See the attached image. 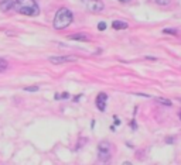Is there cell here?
I'll list each match as a JSON object with an SVG mask.
<instances>
[{
    "label": "cell",
    "mask_w": 181,
    "mask_h": 165,
    "mask_svg": "<svg viewBox=\"0 0 181 165\" xmlns=\"http://www.w3.org/2000/svg\"><path fill=\"white\" fill-rule=\"evenodd\" d=\"M13 9L20 14L31 16V17L40 14V6L36 0H14Z\"/></svg>",
    "instance_id": "1"
},
{
    "label": "cell",
    "mask_w": 181,
    "mask_h": 165,
    "mask_svg": "<svg viewBox=\"0 0 181 165\" xmlns=\"http://www.w3.org/2000/svg\"><path fill=\"white\" fill-rule=\"evenodd\" d=\"M72 21H74L72 12H71L69 9H67V7H62V9H59L58 12L55 13L52 26L55 30H64V28H67Z\"/></svg>",
    "instance_id": "2"
},
{
    "label": "cell",
    "mask_w": 181,
    "mask_h": 165,
    "mask_svg": "<svg viewBox=\"0 0 181 165\" xmlns=\"http://www.w3.org/2000/svg\"><path fill=\"white\" fill-rule=\"evenodd\" d=\"M112 158V145L107 141H101L98 144V161L95 165H109Z\"/></svg>",
    "instance_id": "3"
},
{
    "label": "cell",
    "mask_w": 181,
    "mask_h": 165,
    "mask_svg": "<svg viewBox=\"0 0 181 165\" xmlns=\"http://www.w3.org/2000/svg\"><path fill=\"white\" fill-rule=\"evenodd\" d=\"M85 9L90 13H101L105 9V4L102 0H81Z\"/></svg>",
    "instance_id": "4"
},
{
    "label": "cell",
    "mask_w": 181,
    "mask_h": 165,
    "mask_svg": "<svg viewBox=\"0 0 181 165\" xmlns=\"http://www.w3.org/2000/svg\"><path fill=\"white\" fill-rule=\"evenodd\" d=\"M51 64L54 65H62V64H69V62H76L78 58L74 57V55H68V57H50L48 58Z\"/></svg>",
    "instance_id": "5"
},
{
    "label": "cell",
    "mask_w": 181,
    "mask_h": 165,
    "mask_svg": "<svg viewBox=\"0 0 181 165\" xmlns=\"http://www.w3.org/2000/svg\"><path fill=\"white\" fill-rule=\"evenodd\" d=\"M106 102H107V95L103 93V92H101V93L96 96V109H98L99 111H105V109H106Z\"/></svg>",
    "instance_id": "6"
},
{
    "label": "cell",
    "mask_w": 181,
    "mask_h": 165,
    "mask_svg": "<svg viewBox=\"0 0 181 165\" xmlns=\"http://www.w3.org/2000/svg\"><path fill=\"white\" fill-rule=\"evenodd\" d=\"M13 4H14V0H2L0 2V12L3 13L8 12L10 9H13Z\"/></svg>",
    "instance_id": "7"
},
{
    "label": "cell",
    "mask_w": 181,
    "mask_h": 165,
    "mask_svg": "<svg viewBox=\"0 0 181 165\" xmlns=\"http://www.w3.org/2000/svg\"><path fill=\"white\" fill-rule=\"evenodd\" d=\"M68 38H69V40H74V41H88L89 40V37H88L86 34H84V33H75V34H71V35H68Z\"/></svg>",
    "instance_id": "8"
},
{
    "label": "cell",
    "mask_w": 181,
    "mask_h": 165,
    "mask_svg": "<svg viewBox=\"0 0 181 165\" xmlns=\"http://www.w3.org/2000/svg\"><path fill=\"white\" fill-rule=\"evenodd\" d=\"M112 27L113 30H126L129 27V24L124 23V21H120V20H115L112 23Z\"/></svg>",
    "instance_id": "9"
},
{
    "label": "cell",
    "mask_w": 181,
    "mask_h": 165,
    "mask_svg": "<svg viewBox=\"0 0 181 165\" xmlns=\"http://www.w3.org/2000/svg\"><path fill=\"white\" fill-rule=\"evenodd\" d=\"M7 68H8V64H7V61H6L4 58H2V57H0V74H3V72H6V71H7Z\"/></svg>",
    "instance_id": "10"
},
{
    "label": "cell",
    "mask_w": 181,
    "mask_h": 165,
    "mask_svg": "<svg viewBox=\"0 0 181 165\" xmlns=\"http://www.w3.org/2000/svg\"><path fill=\"white\" fill-rule=\"evenodd\" d=\"M154 100H156V102H158V103H161V105L171 106V100L166 99V97H160V96H157V97H154Z\"/></svg>",
    "instance_id": "11"
},
{
    "label": "cell",
    "mask_w": 181,
    "mask_h": 165,
    "mask_svg": "<svg viewBox=\"0 0 181 165\" xmlns=\"http://www.w3.org/2000/svg\"><path fill=\"white\" fill-rule=\"evenodd\" d=\"M156 3H157L158 6H168V4L171 3V0H156Z\"/></svg>",
    "instance_id": "12"
},
{
    "label": "cell",
    "mask_w": 181,
    "mask_h": 165,
    "mask_svg": "<svg viewBox=\"0 0 181 165\" xmlns=\"http://www.w3.org/2000/svg\"><path fill=\"white\" fill-rule=\"evenodd\" d=\"M25 92H37L38 90V86H27V88H24Z\"/></svg>",
    "instance_id": "13"
},
{
    "label": "cell",
    "mask_w": 181,
    "mask_h": 165,
    "mask_svg": "<svg viewBox=\"0 0 181 165\" xmlns=\"http://www.w3.org/2000/svg\"><path fill=\"white\" fill-rule=\"evenodd\" d=\"M98 30H99V31H103V30H106V23H105V21H101V23L98 24Z\"/></svg>",
    "instance_id": "14"
},
{
    "label": "cell",
    "mask_w": 181,
    "mask_h": 165,
    "mask_svg": "<svg viewBox=\"0 0 181 165\" xmlns=\"http://www.w3.org/2000/svg\"><path fill=\"white\" fill-rule=\"evenodd\" d=\"M163 33H166V34H177V30H174V28H164Z\"/></svg>",
    "instance_id": "15"
},
{
    "label": "cell",
    "mask_w": 181,
    "mask_h": 165,
    "mask_svg": "<svg viewBox=\"0 0 181 165\" xmlns=\"http://www.w3.org/2000/svg\"><path fill=\"white\" fill-rule=\"evenodd\" d=\"M115 124H120V120H119L118 117H115Z\"/></svg>",
    "instance_id": "16"
},
{
    "label": "cell",
    "mask_w": 181,
    "mask_h": 165,
    "mask_svg": "<svg viewBox=\"0 0 181 165\" xmlns=\"http://www.w3.org/2000/svg\"><path fill=\"white\" fill-rule=\"evenodd\" d=\"M122 165H133V164H132V162H129V161H124Z\"/></svg>",
    "instance_id": "17"
},
{
    "label": "cell",
    "mask_w": 181,
    "mask_h": 165,
    "mask_svg": "<svg viewBox=\"0 0 181 165\" xmlns=\"http://www.w3.org/2000/svg\"><path fill=\"white\" fill-rule=\"evenodd\" d=\"M119 2H122V3H129L130 0H119Z\"/></svg>",
    "instance_id": "18"
},
{
    "label": "cell",
    "mask_w": 181,
    "mask_h": 165,
    "mask_svg": "<svg viewBox=\"0 0 181 165\" xmlns=\"http://www.w3.org/2000/svg\"><path fill=\"white\" fill-rule=\"evenodd\" d=\"M178 116H180V119H181V111H180V114H178Z\"/></svg>",
    "instance_id": "19"
}]
</instances>
